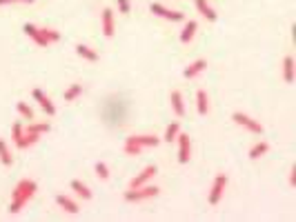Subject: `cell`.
Masks as SVG:
<instances>
[{"label": "cell", "instance_id": "obj_26", "mask_svg": "<svg viewBox=\"0 0 296 222\" xmlns=\"http://www.w3.org/2000/svg\"><path fill=\"white\" fill-rule=\"evenodd\" d=\"M49 122H33V125L27 127V131H31V134H38V136H42V134H49Z\"/></svg>", "mask_w": 296, "mask_h": 222}, {"label": "cell", "instance_id": "obj_32", "mask_svg": "<svg viewBox=\"0 0 296 222\" xmlns=\"http://www.w3.org/2000/svg\"><path fill=\"white\" fill-rule=\"evenodd\" d=\"M13 2H33V0H0V4H13Z\"/></svg>", "mask_w": 296, "mask_h": 222}, {"label": "cell", "instance_id": "obj_12", "mask_svg": "<svg viewBox=\"0 0 296 222\" xmlns=\"http://www.w3.org/2000/svg\"><path fill=\"white\" fill-rule=\"evenodd\" d=\"M205 67H207V60L205 58H198V60H194V63H189L187 67H185V72H183V75L185 78H196V75H200L205 72Z\"/></svg>", "mask_w": 296, "mask_h": 222}, {"label": "cell", "instance_id": "obj_11", "mask_svg": "<svg viewBox=\"0 0 296 222\" xmlns=\"http://www.w3.org/2000/svg\"><path fill=\"white\" fill-rule=\"evenodd\" d=\"M22 31H25V34L29 36L31 40L38 45V47H49V42H47V38L42 36V29H40V27H36V25H31V22H27V25L22 27Z\"/></svg>", "mask_w": 296, "mask_h": 222}, {"label": "cell", "instance_id": "obj_29", "mask_svg": "<svg viewBox=\"0 0 296 222\" xmlns=\"http://www.w3.org/2000/svg\"><path fill=\"white\" fill-rule=\"evenodd\" d=\"M96 176L100 178V180H107L109 178V167L105 162H96Z\"/></svg>", "mask_w": 296, "mask_h": 222}, {"label": "cell", "instance_id": "obj_10", "mask_svg": "<svg viewBox=\"0 0 296 222\" xmlns=\"http://www.w3.org/2000/svg\"><path fill=\"white\" fill-rule=\"evenodd\" d=\"M33 100L38 102V105L42 107V111L47 113V116H56V107H54V102H51V98L49 96H45V91H40V89H33Z\"/></svg>", "mask_w": 296, "mask_h": 222}, {"label": "cell", "instance_id": "obj_6", "mask_svg": "<svg viewBox=\"0 0 296 222\" xmlns=\"http://www.w3.org/2000/svg\"><path fill=\"white\" fill-rule=\"evenodd\" d=\"M149 11L154 13V16L165 18V20H171V22H183L185 20V13L174 11V9H167L165 4H160V2H151L149 4Z\"/></svg>", "mask_w": 296, "mask_h": 222}, {"label": "cell", "instance_id": "obj_17", "mask_svg": "<svg viewBox=\"0 0 296 222\" xmlns=\"http://www.w3.org/2000/svg\"><path fill=\"white\" fill-rule=\"evenodd\" d=\"M196 29H198L196 20H187V22H185L183 31H180V42H183V45H187V42L192 40L194 36H196Z\"/></svg>", "mask_w": 296, "mask_h": 222}, {"label": "cell", "instance_id": "obj_4", "mask_svg": "<svg viewBox=\"0 0 296 222\" xmlns=\"http://www.w3.org/2000/svg\"><path fill=\"white\" fill-rule=\"evenodd\" d=\"M232 120L236 122V125H241V127H245L247 131H252V134H256V136H263V125H261L259 120H254V118H250L247 113H243V111H234L232 113Z\"/></svg>", "mask_w": 296, "mask_h": 222}, {"label": "cell", "instance_id": "obj_15", "mask_svg": "<svg viewBox=\"0 0 296 222\" xmlns=\"http://www.w3.org/2000/svg\"><path fill=\"white\" fill-rule=\"evenodd\" d=\"M196 9L200 11V16L203 18H207L209 22H214L218 18V13H216V9L212 7V4L207 2V0H196Z\"/></svg>", "mask_w": 296, "mask_h": 222}, {"label": "cell", "instance_id": "obj_22", "mask_svg": "<svg viewBox=\"0 0 296 222\" xmlns=\"http://www.w3.org/2000/svg\"><path fill=\"white\" fill-rule=\"evenodd\" d=\"M267 151H270V145H267L265 140H261V143H256L254 147L250 149V158H252V160H259L261 155H265V153H267Z\"/></svg>", "mask_w": 296, "mask_h": 222}, {"label": "cell", "instance_id": "obj_30", "mask_svg": "<svg viewBox=\"0 0 296 222\" xmlns=\"http://www.w3.org/2000/svg\"><path fill=\"white\" fill-rule=\"evenodd\" d=\"M116 7H118V13H123V16H127V13L132 11L130 0H116Z\"/></svg>", "mask_w": 296, "mask_h": 222}, {"label": "cell", "instance_id": "obj_16", "mask_svg": "<svg viewBox=\"0 0 296 222\" xmlns=\"http://www.w3.org/2000/svg\"><path fill=\"white\" fill-rule=\"evenodd\" d=\"M169 102H171V109H174V113L178 118L185 116V102H183V93L180 91H171L169 96Z\"/></svg>", "mask_w": 296, "mask_h": 222}, {"label": "cell", "instance_id": "obj_2", "mask_svg": "<svg viewBox=\"0 0 296 222\" xmlns=\"http://www.w3.org/2000/svg\"><path fill=\"white\" fill-rule=\"evenodd\" d=\"M160 145V138H156V136H130V138L125 140V151L127 155H141L143 149H149V147H158Z\"/></svg>", "mask_w": 296, "mask_h": 222}, {"label": "cell", "instance_id": "obj_1", "mask_svg": "<svg viewBox=\"0 0 296 222\" xmlns=\"http://www.w3.org/2000/svg\"><path fill=\"white\" fill-rule=\"evenodd\" d=\"M38 185L33 180H20L11 191V205H9V214H18L22 207L33 198Z\"/></svg>", "mask_w": 296, "mask_h": 222}, {"label": "cell", "instance_id": "obj_23", "mask_svg": "<svg viewBox=\"0 0 296 222\" xmlns=\"http://www.w3.org/2000/svg\"><path fill=\"white\" fill-rule=\"evenodd\" d=\"M0 162H2L4 167L13 164V155H11V151H9V147H7V143H4V140H0Z\"/></svg>", "mask_w": 296, "mask_h": 222}, {"label": "cell", "instance_id": "obj_3", "mask_svg": "<svg viewBox=\"0 0 296 222\" xmlns=\"http://www.w3.org/2000/svg\"><path fill=\"white\" fill-rule=\"evenodd\" d=\"M160 193L158 187L154 185H143V187H136V189H130L125 191V202H143V200H149V198H156Z\"/></svg>", "mask_w": 296, "mask_h": 222}, {"label": "cell", "instance_id": "obj_28", "mask_svg": "<svg viewBox=\"0 0 296 222\" xmlns=\"http://www.w3.org/2000/svg\"><path fill=\"white\" fill-rule=\"evenodd\" d=\"M22 136H25V127H22L20 122H16V125L11 127V138H13V143L18 145V143L22 140Z\"/></svg>", "mask_w": 296, "mask_h": 222}, {"label": "cell", "instance_id": "obj_8", "mask_svg": "<svg viewBox=\"0 0 296 222\" xmlns=\"http://www.w3.org/2000/svg\"><path fill=\"white\" fill-rule=\"evenodd\" d=\"M100 25H103V36L112 38L114 31H116V20H114V9L105 7L103 13H100Z\"/></svg>", "mask_w": 296, "mask_h": 222}, {"label": "cell", "instance_id": "obj_24", "mask_svg": "<svg viewBox=\"0 0 296 222\" xmlns=\"http://www.w3.org/2000/svg\"><path fill=\"white\" fill-rule=\"evenodd\" d=\"M180 134V125L178 122H171V125H167L165 129V136L160 140H165V143H171V140H176V136Z\"/></svg>", "mask_w": 296, "mask_h": 222}, {"label": "cell", "instance_id": "obj_20", "mask_svg": "<svg viewBox=\"0 0 296 222\" xmlns=\"http://www.w3.org/2000/svg\"><path fill=\"white\" fill-rule=\"evenodd\" d=\"M38 140H40V136H38V134H31V131L25 129V136H22V140L16 145V147H18V149H29V147H33V145L38 143Z\"/></svg>", "mask_w": 296, "mask_h": 222}, {"label": "cell", "instance_id": "obj_13", "mask_svg": "<svg viewBox=\"0 0 296 222\" xmlns=\"http://www.w3.org/2000/svg\"><path fill=\"white\" fill-rule=\"evenodd\" d=\"M283 80L288 84H292L296 80V67H294V58H292V56H285V58H283Z\"/></svg>", "mask_w": 296, "mask_h": 222}, {"label": "cell", "instance_id": "obj_9", "mask_svg": "<svg viewBox=\"0 0 296 222\" xmlns=\"http://www.w3.org/2000/svg\"><path fill=\"white\" fill-rule=\"evenodd\" d=\"M158 173V169H156V164H149V167H145L138 176H134L132 178V182H130V189H136V187H143V185H147L149 180H154V176Z\"/></svg>", "mask_w": 296, "mask_h": 222}, {"label": "cell", "instance_id": "obj_7", "mask_svg": "<svg viewBox=\"0 0 296 222\" xmlns=\"http://www.w3.org/2000/svg\"><path fill=\"white\" fill-rule=\"evenodd\" d=\"M176 140H178V162L187 164L189 158H192V140H189L187 134H178Z\"/></svg>", "mask_w": 296, "mask_h": 222}, {"label": "cell", "instance_id": "obj_25", "mask_svg": "<svg viewBox=\"0 0 296 222\" xmlns=\"http://www.w3.org/2000/svg\"><path fill=\"white\" fill-rule=\"evenodd\" d=\"M80 93H83V84H78V82H76V84H71L69 89H65V93H63V96H65V100H67V102H74L76 98L80 96Z\"/></svg>", "mask_w": 296, "mask_h": 222}, {"label": "cell", "instance_id": "obj_5", "mask_svg": "<svg viewBox=\"0 0 296 222\" xmlns=\"http://www.w3.org/2000/svg\"><path fill=\"white\" fill-rule=\"evenodd\" d=\"M225 187H227V176L225 173H218L216 178H214V182H212V189H209V193H207V200H209V205H218V202L223 200V193H225Z\"/></svg>", "mask_w": 296, "mask_h": 222}, {"label": "cell", "instance_id": "obj_21", "mask_svg": "<svg viewBox=\"0 0 296 222\" xmlns=\"http://www.w3.org/2000/svg\"><path fill=\"white\" fill-rule=\"evenodd\" d=\"M196 102H198V113H200V116H207V111H209L207 91H203V89H198V93H196Z\"/></svg>", "mask_w": 296, "mask_h": 222}, {"label": "cell", "instance_id": "obj_27", "mask_svg": "<svg viewBox=\"0 0 296 222\" xmlns=\"http://www.w3.org/2000/svg\"><path fill=\"white\" fill-rule=\"evenodd\" d=\"M16 109H18V113H20L22 118H25V120H33V109L27 105V102H18Z\"/></svg>", "mask_w": 296, "mask_h": 222}, {"label": "cell", "instance_id": "obj_14", "mask_svg": "<svg viewBox=\"0 0 296 222\" xmlns=\"http://www.w3.org/2000/svg\"><path fill=\"white\" fill-rule=\"evenodd\" d=\"M56 205H58L60 209H65L67 214H71V216H76V214L80 211V209H78V205H76V202L71 200V198H67L65 193H58V196H56Z\"/></svg>", "mask_w": 296, "mask_h": 222}, {"label": "cell", "instance_id": "obj_19", "mask_svg": "<svg viewBox=\"0 0 296 222\" xmlns=\"http://www.w3.org/2000/svg\"><path fill=\"white\" fill-rule=\"evenodd\" d=\"M71 189H74L76 193H78L80 198H83V200H92V189H89L87 185H85V182H80V180H71Z\"/></svg>", "mask_w": 296, "mask_h": 222}, {"label": "cell", "instance_id": "obj_18", "mask_svg": "<svg viewBox=\"0 0 296 222\" xmlns=\"http://www.w3.org/2000/svg\"><path fill=\"white\" fill-rule=\"evenodd\" d=\"M76 54L83 60H89V63H96L98 60V51H94L92 47H87V45H76Z\"/></svg>", "mask_w": 296, "mask_h": 222}, {"label": "cell", "instance_id": "obj_31", "mask_svg": "<svg viewBox=\"0 0 296 222\" xmlns=\"http://www.w3.org/2000/svg\"><path fill=\"white\" fill-rule=\"evenodd\" d=\"M290 187H296V167L290 169Z\"/></svg>", "mask_w": 296, "mask_h": 222}]
</instances>
